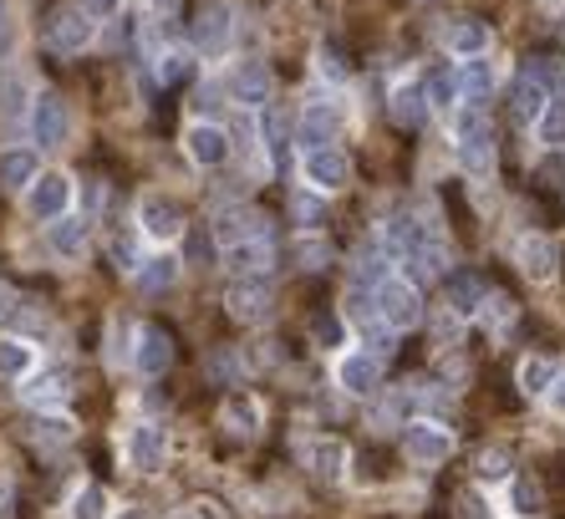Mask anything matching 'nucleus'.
<instances>
[{"label": "nucleus", "mask_w": 565, "mask_h": 519, "mask_svg": "<svg viewBox=\"0 0 565 519\" xmlns=\"http://www.w3.org/2000/svg\"><path fill=\"white\" fill-rule=\"evenodd\" d=\"M423 113H428V98H423V87L402 82L398 92H393V118H398V122H423Z\"/></svg>", "instance_id": "34"}, {"label": "nucleus", "mask_w": 565, "mask_h": 519, "mask_svg": "<svg viewBox=\"0 0 565 519\" xmlns=\"http://www.w3.org/2000/svg\"><path fill=\"white\" fill-rule=\"evenodd\" d=\"M515 509L519 515H535V509H540V489H535L530 479H519L515 484Z\"/></svg>", "instance_id": "39"}, {"label": "nucleus", "mask_w": 565, "mask_h": 519, "mask_svg": "<svg viewBox=\"0 0 565 519\" xmlns=\"http://www.w3.org/2000/svg\"><path fill=\"white\" fill-rule=\"evenodd\" d=\"M230 92L240 107H266L270 92H275V77H270L266 62H240V67L230 72Z\"/></svg>", "instance_id": "13"}, {"label": "nucleus", "mask_w": 565, "mask_h": 519, "mask_svg": "<svg viewBox=\"0 0 565 519\" xmlns=\"http://www.w3.org/2000/svg\"><path fill=\"white\" fill-rule=\"evenodd\" d=\"M515 255H519V270L530 275V281H555V270H561V255H555V245H550L545 235H525L515 245Z\"/></svg>", "instance_id": "20"}, {"label": "nucleus", "mask_w": 565, "mask_h": 519, "mask_svg": "<svg viewBox=\"0 0 565 519\" xmlns=\"http://www.w3.org/2000/svg\"><path fill=\"white\" fill-rule=\"evenodd\" d=\"M138 230H143L153 245H174V239L183 235V209L168 199V194L149 189V194L138 199Z\"/></svg>", "instance_id": "6"}, {"label": "nucleus", "mask_w": 565, "mask_h": 519, "mask_svg": "<svg viewBox=\"0 0 565 519\" xmlns=\"http://www.w3.org/2000/svg\"><path fill=\"white\" fill-rule=\"evenodd\" d=\"M67 438H72V423L56 418V413H47V418L36 423V443H47V449H62Z\"/></svg>", "instance_id": "37"}, {"label": "nucleus", "mask_w": 565, "mask_h": 519, "mask_svg": "<svg viewBox=\"0 0 565 519\" xmlns=\"http://www.w3.org/2000/svg\"><path fill=\"white\" fill-rule=\"evenodd\" d=\"M423 98H428V107L449 113L453 102H459V82H453V72H428V82H423Z\"/></svg>", "instance_id": "35"}, {"label": "nucleus", "mask_w": 565, "mask_h": 519, "mask_svg": "<svg viewBox=\"0 0 565 519\" xmlns=\"http://www.w3.org/2000/svg\"><path fill=\"white\" fill-rule=\"evenodd\" d=\"M484 296H489V290H484L479 275H464V270L449 275V311H453V316H479Z\"/></svg>", "instance_id": "27"}, {"label": "nucleus", "mask_w": 565, "mask_h": 519, "mask_svg": "<svg viewBox=\"0 0 565 519\" xmlns=\"http://www.w3.org/2000/svg\"><path fill=\"white\" fill-rule=\"evenodd\" d=\"M47 245H51V255H62V260H77V255L87 250V219H72V215L51 219Z\"/></svg>", "instance_id": "24"}, {"label": "nucleus", "mask_w": 565, "mask_h": 519, "mask_svg": "<svg viewBox=\"0 0 565 519\" xmlns=\"http://www.w3.org/2000/svg\"><path fill=\"white\" fill-rule=\"evenodd\" d=\"M224 265L234 270V281H240V275H266L270 270V235L266 239H245V245L224 250Z\"/></svg>", "instance_id": "26"}, {"label": "nucleus", "mask_w": 565, "mask_h": 519, "mask_svg": "<svg viewBox=\"0 0 565 519\" xmlns=\"http://www.w3.org/2000/svg\"><path fill=\"white\" fill-rule=\"evenodd\" d=\"M535 128H540V138H545V143H565V98H550Z\"/></svg>", "instance_id": "36"}, {"label": "nucleus", "mask_w": 565, "mask_h": 519, "mask_svg": "<svg viewBox=\"0 0 565 519\" xmlns=\"http://www.w3.org/2000/svg\"><path fill=\"white\" fill-rule=\"evenodd\" d=\"M26 209H31L36 219H62L72 209V179L67 173H56V168H51V173H36L31 179V189H26Z\"/></svg>", "instance_id": "7"}, {"label": "nucleus", "mask_w": 565, "mask_h": 519, "mask_svg": "<svg viewBox=\"0 0 565 519\" xmlns=\"http://www.w3.org/2000/svg\"><path fill=\"white\" fill-rule=\"evenodd\" d=\"M300 458L311 464V473L332 479V484L347 473V443H342V438H306V443H300Z\"/></svg>", "instance_id": "17"}, {"label": "nucleus", "mask_w": 565, "mask_h": 519, "mask_svg": "<svg viewBox=\"0 0 565 519\" xmlns=\"http://www.w3.org/2000/svg\"><path fill=\"white\" fill-rule=\"evenodd\" d=\"M545 102H550V87L540 72H519V82H515V122H540V113H545Z\"/></svg>", "instance_id": "22"}, {"label": "nucleus", "mask_w": 565, "mask_h": 519, "mask_svg": "<svg viewBox=\"0 0 565 519\" xmlns=\"http://www.w3.org/2000/svg\"><path fill=\"white\" fill-rule=\"evenodd\" d=\"M555 382H561V367H555L550 356H525V362H519V387H525L530 398H550Z\"/></svg>", "instance_id": "29"}, {"label": "nucleus", "mask_w": 565, "mask_h": 519, "mask_svg": "<svg viewBox=\"0 0 565 519\" xmlns=\"http://www.w3.org/2000/svg\"><path fill=\"white\" fill-rule=\"evenodd\" d=\"M117 519H153V515H149V509H123Z\"/></svg>", "instance_id": "47"}, {"label": "nucleus", "mask_w": 565, "mask_h": 519, "mask_svg": "<svg viewBox=\"0 0 565 519\" xmlns=\"http://www.w3.org/2000/svg\"><path fill=\"white\" fill-rule=\"evenodd\" d=\"M87 11H92V16H117V11H123V0H87Z\"/></svg>", "instance_id": "40"}, {"label": "nucleus", "mask_w": 565, "mask_h": 519, "mask_svg": "<svg viewBox=\"0 0 565 519\" xmlns=\"http://www.w3.org/2000/svg\"><path fill=\"white\" fill-rule=\"evenodd\" d=\"M11 311H16V296H11V290L0 285V316H11Z\"/></svg>", "instance_id": "44"}, {"label": "nucleus", "mask_w": 565, "mask_h": 519, "mask_svg": "<svg viewBox=\"0 0 565 519\" xmlns=\"http://www.w3.org/2000/svg\"><path fill=\"white\" fill-rule=\"evenodd\" d=\"M67 515L72 519H107V489H102V484H82L77 494H72Z\"/></svg>", "instance_id": "33"}, {"label": "nucleus", "mask_w": 565, "mask_h": 519, "mask_svg": "<svg viewBox=\"0 0 565 519\" xmlns=\"http://www.w3.org/2000/svg\"><path fill=\"white\" fill-rule=\"evenodd\" d=\"M402 449H408L413 464L433 469V464H444V458L453 453V433L449 428H438V423H413V428L402 433Z\"/></svg>", "instance_id": "12"}, {"label": "nucleus", "mask_w": 565, "mask_h": 519, "mask_svg": "<svg viewBox=\"0 0 565 519\" xmlns=\"http://www.w3.org/2000/svg\"><path fill=\"white\" fill-rule=\"evenodd\" d=\"M453 82H459V98H464V107H479L495 98V67L484 62V56H468L464 67L453 72Z\"/></svg>", "instance_id": "19"}, {"label": "nucleus", "mask_w": 565, "mask_h": 519, "mask_svg": "<svg viewBox=\"0 0 565 519\" xmlns=\"http://www.w3.org/2000/svg\"><path fill=\"white\" fill-rule=\"evenodd\" d=\"M168 362H174V341H168L158 326H143L133 341V367L143 372V377H164Z\"/></svg>", "instance_id": "16"}, {"label": "nucleus", "mask_w": 565, "mask_h": 519, "mask_svg": "<svg viewBox=\"0 0 565 519\" xmlns=\"http://www.w3.org/2000/svg\"><path fill=\"white\" fill-rule=\"evenodd\" d=\"M11 515V479H5V473H0V519Z\"/></svg>", "instance_id": "42"}, {"label": "nucleus", "mask_w": 565, "mask_h": 519, "mask_svg": "<svg viewBox=\"0 0 565 519\" xmlns=\"http://www.w3.org/2000/svg\"><path fill=\"white\" fill-rule=\"evenodd\" d=\"M336 382L347 387L351 398H372L377 392V382H383V356L377 352H347L342 362H336Z\"/></svg>", "instance_id": "11"}, {"label": "nucleus", "mask_w": 565, "mask_h": 519, "mask_svg": "<svg viewBox=\"0 0 565 519\" xmlns=\"http://www.w3.org/2000/svg\"><path fill=\"white\" fill-rule=\"evenodd\" d=\"M300 173H306V184L321 189V194H336V189L351 184V158L336 143L326 148H306L300 153Z\"/></svg>", "instance_id": "5"}, {"label": "nucleus", "mask_w": 565, "mask_h": 519, "mask_svg": "<svg viewBox=\"0 0 565 519\" xmlns=\"http://www.w3.org/2000/svg\"><path fill=\"white\" fill-rule=\"evenodd\" d=\"M444 47L453 51V56H484V51H489V26H484V21H468V16H459L449 26V31H444Z\"/></svg>", "instance_id": "23"}, {"label": "nucleus", "mask_w": 565, "mask_h": 519, "mask_svg": "<svg viewBox=\"0 0 565 519\" xmlns=\"http://www.w3.org/2000/svg\"><path fill=\"white\" fill-rule=\"evenodd\" d=\"M123 453H128V464H133L138 473H158L168 458V438L158 423H133L128 428V438H123Z\"/></svg>", "instance_id": "8"}, {"label": "nucleus", "mask_w": 565, "mask_h": 519, "mask_svg": "<svg viewBox=\"0 0 565 519\" xmlns=\"http://www.w3.org/2000/svg\"><path fill=\"white\" fill-rule=\"evenodd\" d=\"M47 41L62 51V56H82V51L98 41V16H92L87 5H62V11L51 16Z\"/></svg>", "instance_id": "3"}, {"label": "nucleus", "mask_w": 565, "mask_h": 519, "mask_svg": "<svg viewBox=\"0 0 565 519\" xmlns=\"http://www.w3.org/2000/svg\"><path fill=\"white\" fill-rule=\"evenodd\" d=\"M555 98H565V77H561V92H555Z\"/></svg>", "instance_id": "50"}, {"label": "nucleus", "mask_w": 565, "mask_h": 519, "mask_svg": "<svg viewBox=\"0 0 565 519\" xmlns=\"http://www.w3.org/2000/svg\"><path fill=\"white\" fill-rule=\"evenodd\" d=\"M133 281H138V290H168V285L179 281V260L168 250H158V255H149V260H138V270H133Z\"/></svg>", "instance_id": "25"}, {"label": "nucleus", "mask_w": 565, "mask_h": 519, "mask_svg": "<svg viewBox=\"0 0 565 519\" xmlns=\"http://www.w3.org/2000/svg\"><path fill=\"white\" fill-rule=\"evenodd\" d=\"M230 31H234V11H230V5H224V0L204 5L200 26H194V36H200V51H204V56H219V51L230 47Z\"/></svg>", "instance_id": "21"}, {"label": "nucleus", "mask_w": 565, "mask_h": 519, "mask_svg": "<svg viewBox=\"0 0 565 519\" xmlns=\"http://www.w3.org/2000/svg\"><path fill=\"white\" fill-rule=\"evenodd\" d=\"M36 372V352H31V341H16V336H11V341H0V377H31Z\"/></svg>", "instance_id": "32"}, {"label": "nucleus", "mask_w": 565, "mask_h": 519, "mask_svg": "<svg viewBox=\"0 0 565 519\" xmlns=\"http://www.w3.org/2000/svg\"><path fill=\"white\" fill-rule=\"evenodd\" d=\"M224 423H230V433L255 438L260 433V402L245 398V392H234V398L224 402Z\"/></svg>", "instance_id": "30"}, {"label": "nucleus", "mask_w": 565, "mask_h": 519, "mask_svg": "<svg viewBox=\"0 0 565 519\" xmlns=\"http://www.w3.org/2000/svg\"><path fill=\"white\" fill-rule=\"evenodd\" d=\"M215 239L224 245V250L245 245V239H266V219L255 215V209H219L215 215Z\"/></svg>", "instance_id": "15"}, {"label": "nucleus", "mask_w": 565, "mask_h": 519, "mask_svg": "<svg viewBox=\"0 0 565 519\" xmlns=\"http://www.w3.org/2000/svg\"><path fill=\"white\" fill-rule=\"evenodd\" d=\"M183 153H189L200 168H219L224 158H230V133H224L219 122H209V118L189 122V133H183Z\"/></svg>", "instance_id": "10"}, {"label": "nucleus", "mask_w": 565, "mask_h": 519, "mask_svg": "<svg viewBox=\"0 0 565 519\" xmlns=\"http://www.w3.org/2000/svg\"><path fill=\"white\" fill-rule=\"evenodd\" d=\"M321 72H326V77H342V62H336L332 51H321Z\"/></svg>", "instance_id": "43"}, {"label": "nucleus", "mask_w": 565, "mask_h": 519, "mask_svg": "<svg viewBox=\"0 0 565 519\" xmlns=\"http://www.w3.org/2000/svg\"><path fill=\"white\" fill-rule=\"evenodd\" d=\"M300 255H306V265H321V245H317V239H300Z\"/></svg>", "instance_id": "41"}, {"label": "nucleus", "mask_w": 565, "mask_h": 519, "mask_svg": "<svg viewBox=\"0 0 565 519\" xmlns=\"http://www.w3.org/2000/svg\"><path fill=\"white\" fill-rule=\"evenodd\" d=\"M31 133H36V143H41L47 153H56V148H67V143H72V107L56 98V92H36Z\"/></svg>", "instance_id": "4"}, {"label": "nucleus", "mask_w": 565, "mask_h": 519, "mask_svg": "<svg viewBox=\"0 0 565 519\" xmlns=\"http://www.w3.org/2000/svg\"><path fill=\"white\" fill-rule=\"evenodd\" d=\"M31 102H36V92L26 87V77H5V87H0V118L21 122L31 113Z\"/></svg>", "instance_id": "31"}, {"label": "nucleus", "mask_w": 565, "mask_h": 519, "mask_svg": "<svg viewBox=\"0 0 565 519\" xmlns=\"http://www.w3.org/2000/svg\"><path fill=\"white\" fill-rule=\"evenodd\" d=\"M0 47H5V5H0Z\"/></svg>", "instance_id": "49"}, {"label": "nucleus", "mask_w": 565, "mask_h": 519, "mask_svg": "<svg viewBox=\"0 0 565 519\" xmlns=\"http://www.w3.org/2000/svg\"><path fill=\"white\" fill-rule=\"evenodd\" d=\"M453 148H459V164L474 173V179H489L495 173V133H489V118L479 107H464L459 122H453Z\"/></svg>", "instance_id": "1"}, {"label": "nucleus", "mask_w": 565, "mask_h": 519, "mask_svg": "<svg viewBox=\"0 0 565 519\" xmlns=\"http://www.w3.org/2000/svg\"><path fill=\"white\" fill-rule=\"evenodd\" d=\"M224 301H230V316L234 321H245V326H255V321H266L270 316V281L266 275H240V281L230 285V296H224Z\"/></svg>", "instance_id": "9"}, {"label": "nucleus", "mask_w": 565, "mask_h": 519, "mask_svg": "<svg viewBox=\"0 0 565 519\" xmlns=\"http://www.w3.org/2000/svg\"><path fill=\"white\" fill-rule=\"evenodd\" d=\"M336 128H342V118H336L332 102H306V113H300V122H296L300 153H306V148H326V143L336 138Z\"/></svg>", "instance_id": "14"}, {"label": "nucleus", "mask_w": 565, "mask_h": 519, "mask_svg": "<svg viewBox=\"0 0 565 519\" xmlns=\"http://www.w3.org/2000/svg\"><path fill=\"white\" fill-rule=\"evenodd\" d=\"M540 5H545V11H565V0H540Z\"/></svg>", "instance_id": "48"}, {"label": "nucleus", "mask_w": 565, "mask_h": 519, "mask_svg": "<svg viewBox=\"0 0 565 519\" xmlns=\"http://www.w3.org/2000/svg\"><path fill=\"white\" fill-rule=\"evenodd\" d=\"M41 173L31 148H5L0 153V184L5 189H31V179Z\"/></svg>", "instance_id": "28"}, {"label": "nucleus", "mask_w": 565, "mask_h": 519, "mask_svg": "<svg viewBox=\"0 0 565 519\" xmlns=\"http://www.w3.org/2000/svg\"><path fill=\"white\" fill-rule=\"evenodd\" d=\"M174 519H215L209 509H183V515H174Z\"/></svg>", "instance_id": "45"}, {"label": "nucleus", "mask_w": 565, "mask_h": 519, "mask_svg": "<svg viewBox=\"0 0 565 519\" xmlns=\"http://www.w3.org/2000/svg\"><path fill=\"white\" fill-rule=\"evenodd\" d=\"M372 311L383 321L387 332H408L423 321V301H418V285L413 281H398V275H387L383 285H372Z\"/></svg>", "instance_id": "2"}, {"label": "nucleus", "mask_w": 565, "mask_h": 519, "mask_svg": "<svg viewBox=\"0 0 565 519\" xmlns=\"http://www.w3.org/2000/svg\"><path fill=\"white\" fill-rule=\"evenodd\" d=\"M183 67H189V56H183L179 47H168L153 56V72H158V82H174V77H183Z\"/></svg>", "instance_id": "38"}, {"label": "nucleus", "mask_w": 565, "mask_h": 519, "mask_svg": "<svg viewBox=\"0 0 565 519\" xmlns=\"http://www.w3.org/2000/svg\"><path fill=\"white\" fill-rule=\"evenodd\" d=\"M555 407L565 413V372H561V382H555Z\"/></svg>", "instance_id": "46"}, {"label": "nucleus", "mask_w": 565, "mask_h": 519, "mask_svg": "<svg viewBox=\"0 0 565 519\" xmlns=\"http://www.w3.org/2000/svg\"><path fill=\"white\" fill-rule=\"evenodd\" d=\"M67 372H31V377H21V398L31 402L36 413H51V407H62L67 402Z\"/></svg>", "instance_id": "18"}]
</instances>
